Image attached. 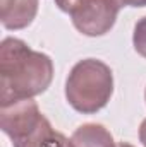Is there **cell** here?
<instances>
[{
    "mask_svg": "<svg viewBox=\"0 0 146 147\" xmlns=\"http://www.w3.org/2000/svg\"><path fill=\"white\" fill-rule=\"evenodd\" d=\"M53 79V62L46 53L29 48L23 39L3 38L0 43V106L33 99Z\"/></svg>",
    "mask_w": 146,
    "mask_h": 147,
    "instance_id": "obj_1",
    "label": "cell"
},
{
    "mask_svg": "<svg viewBox=\"0 0 146 147\" xmlns=\"http://www.w3.org/2000/svg\"><path fill=\"white\" fill-rule=\"evenodd\" d=\"M0 127L14 147H72V142L52 127L33 99L0 106Z\"/></svg>",
    "mask_w": 146,
    "mask_h": 147,
    "instance_id": "obj_2",
    "label": "cell"
},
{
    "mask_svg": "<svg viewBox=\"0 0 146 147\" xmlns=\"http://www.w3.org/2000/svg\"><path fill=\"white\" fill-rule=\"evenodd\" d=\"M113 94V74L96 58L79 60L67 75L65 99L76 111L93 115L108 105Z\"/></svg>",
    "mask_w": 146,
    "mask_h": 147,
    "instance_id": "obj_3",
    "label": "cell"
},
{
    "mask_svg": "<svg viewBox=\"0 0 146 147\" xmlns=\"http://www.w3.org/2000/svg\"><path fill=\"white\" fill-rule=\"evenodd\" d=\"M120 5L115 0H81L69 14L74 28L84 36H103L113 28Z\"/></svg>",
    "mask_w": 146,
    "mask_h": 147,
    "instance_id": "obj_4",
    "label": "cell"
},
{
    "mask_svg": "<svg viewBox=\"0 0 146 147\" xmlns=\"http://www.w3.org/2000/svg\"><path fill=\"white\" fill-rule=\"evenodd\" d=\"M38 14V0H0V22L7 29L28 28Z\"/></svg>",
    "mask_w": 146,
    "mask_h": 147,
    "instance_id": "obj_5",
    "label": "cell"
},
{
    "mask_svg": "<svg viewBox=\"0 0 146 147\" xmlns=\"http://www.w3.org/2000/svg\"><path fill=\"white\" fill-rule=\"evenodd\" d=\"M72 147H117L108 130L100 123H84L74 130Z\"/></svg>",
    "mask_w": 146,
    "mask_h": 147,
    "instance_id": "obj_6",
    "label": "cell"
},
{
    "mask_svg": "<svg viewBox=\"0 0 146 147\" xmlns=\"http://www.w3.org/2000/svg\"><path fill=\"white\" fill-rule=\"evenodd\" d=\"M132 45H134V50L146 58V16L141 17L136 26H134V33H132Z\"/></svg>",
    "mask_w": 146,
    "mask_h": 147,
    "instance_id": "obj_7",
    "label": "cell"
},
{
    "mask_svg": "<svg viewBox=\"0 0 146 147\" xmlns=\"http://www.w3.org/2000/svg\"><path fill=\"white\" fill-rule=\"evenodd\" d=\"M81 0H55V5L62 10V12H65V14H71L74 9L77 7V3H79Z\"/></svg>",
    "mask_w": 146,
    "mask_h": 147,
    "instance_id": "obj_8",
    "label": "cell"
},
{
    "mask_svg": "<svg viewBox=\"0 0 146 147\" xmlns=\"http://www.w3.org/2000/svg\"><path fill=\"white\" fill-rule=\"evenodd\" d=\"M120 7H146V0H115Z\"/></svg>",
    "mask_w": 146,
    "mask_h": 147,
    "instance_id": "obj_9",
    "label": "cell"
},
{
    "mask_svg": "<svg viewBox=\"0 0 146 147\" xmlns=\"http://www.w3.org/2000/svg\"><path fill=\"white\" fill-rule=\"evenodd\" d=\"M139 140L146 147V118L141 121V125H139Z\"/></svg>",
    "mask_w": 146,
    "mask_h": 147,
    "instance_id": "obj_10",
    "label": "cell"
},
{
    "mask_svg": "<svg viewBox=\"0 0 146 147\" xmlns=\"http://www.w3.org/2000/svg\"><path fill=\"white\" fill-rule=\"evenodd\" d=\"M117 147H134V146H131V144H127V142H119Z\"/></svg>",
    "mask_w": 146,
    "mask_h": 147,
    "instance_id": "obj_11",
    "label": "cell"
},
{
    "mask_svg": "<svg viewBox=\"0 0 146 147\" xmlns=\"http://www.w3.org/2000/svg\"><path fill=\"white\" fill-rule=\"evenodd\" d=\"M145 99H146V91H145Z\"/></svg>",
    "mask_w": 146,
    "mask_h": 147,
    "instance_id": "obj_12",
    "label": "cell"
}]
</instances>
